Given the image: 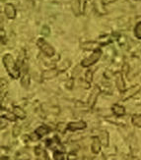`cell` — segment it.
I'll use <instances>...</instances> for the list:
<instances>
[{"label":"cell","mask_w":141,"mask_h":160,"mask_svg":"<svg viewBox=\"0 0 141 160\" xmlns=\"http://www.w3.org/2000/svg\"><path fill=\"white\" fill-rule=\"evenodd\" d=\"M139 90H140V86H134L128 89L124 90V92H122V96H121L122 100H127V99L131 98V97L134 96Z\"/></svg>","instance_id":"277c9868"},{"label":"cell","mask_w":141,"mask_h":160,"mask_svg":"<svg viewBox=\"0 0 141 160\" xmlns=\"http://www.w3.org/2000/svg\"><path fill=\"white\" fill-rule=\"evenodd\" d=\"M101 141L100 138H97V137H93L92 138V144H91V149H92L93 153L95 154H98L99 152L101 150Z\"/></svg>","instance_id":"52a82bcc"},{"label":"cell","mask_w":141,"mask_h":160,"mask_svg":"<svg viewBox=\"0 0 141 160\" xmlns=\"http://www.w3.org/2000/svg\"><path fill=\"white\" fill-rule=\"evenodd\" d=\"M57 130L60 132V133H64L65 130H67V125L65 123H59L57 126Z\"/></svg>","instance_id":"484cf974"},{"label":"cell","mask_w":141,"mask_h":160,"mask_svg":"<svg viewBox=\"0 0 141 160\" xmlns=\"http://www.w3.org/2000/svg\"><path fill=\"white\" fill-rule=\"evenodd\" d=\"M4 117L5 118H7V119H9V120H11V121H15L16 120V116H15V114H12V113H10V112H7V113H5V115H4Z\"/></svg>","instance_id":"83f0119b"},{"label":"cell","mask_w":141,"mask_h":160,"mask_svg":"<svg viewBox=\"0 0 141 160\" xmlns=\"http://www.w3.org/2000/svg\"><path fill=\"white\" fill-rule=\"evenodd\" d=\"M73 82H74V80H73V79H70V80L67 82V83H66V88H69V89H71V88H73Z\"/></svg>","instance_id":"f546056e"},{"label":"cell","mask_w":141,"mask_h":160,"mask_svg":"<svg viewBox=\"0 0 141 160\" xmlns=\"http://www.w3.org/2000/svg\"><path fill=\"white\" fill-rule=\"evenodd\" d=\"M30 81H31V78H30V75L29 74H24V76L21 79V85H22L23 88H27L28 87L30 86Z\"/></svg>","instance_id":"e0dca14e"},{"label":"cell","mask_w":141,"mask_h":160,"mask_svg":"<svg viewBox=\"0 0 141 160\" xmlns=\"http://www.w3.org/2000/svg\"><path fill=\"white\" fill-rule=\"evenodd\" d=\"M6 125H7L6 122L5 121L3 122V118H2V119H1V129H3L4 127H6Z\"/></svg>","instance_id":"836d02e7"},{"label":"cell","mask_w":141,"mask_h":160,"mask_svg":"<svg viewBox=\"0 0 141 160\" xmlns=\"http://www.w3.org/2000/svg\"><path fill=\"white\" fill-rule=\"evenodd\" d=\"M41 33H43L45 37H48L49 33H51V30H49V28L47 26H44L43 29H41Z\"/></svg>","instance_id":"4316f807"},{"label":"cell","mask_w":141,"mask_h":160,"mask_svg":"<svg viewBox=\"0 0 141 160\" xmlns=\"http://www.w3.org/2000/svg\"><path fill=\"white\" fill-rule=\"evenodd\" d=\"M99 44H97L96 42H93V41H89V42H84L83 44H81V47L84 50H96L98 49Z\"/></svg>","instance_id":"5bb4252c"},{"label":"cell","mask_w":141,"mask_h":160,"mask_svg":"<svg viewBox=\"0 0 141 160\" xmlns=\"http://www.w3.org/2000/svg\"><path fill=\"white\" fill-rule=\"evenodd\" d=\"M99 138L102 142V144L104 147L107 148L109 145V133L107 131H101L100 132V135H99Z\"/></svg>","instance_id":"7c38bea8"},{"label":"cell","mask_w":141,"mask_h":160,"mask_svg":"<svg viewBox=\"0 0 141 160\" xmlns=\"http://www.w3.org/2000/svg\"><path fill=\"white\" fill-rule=\"evenodd\" d=\"M13 113L15 114V116L17 118H19V119H25L27 114L25 111L22 109V108H20L18 106H15V107H13Z\"/></svg>","instance_id":"9a60e30c"},{"label":"cell","mask_w":141,"mask_h":160,"mask_svg":"<svg viewBox=\"0 0 141 160\" xmlns=\"http://www.w3.org/2000/svg\"><path fill=\"white\" fill-rule=\"evenodd\" d=\"M3 63H4V66L6 68L7 72H8V74L11 76L12 78H14V79L19 78L20 70H19L18 66L15 64V61H14L12 55L5 54L3 56Z\"/></svg>","instance_id":"6da1fadb"},{"label":"cell","mask_w":141,"mask_h":160,"mask_svg":"<svg viewBox=\"0 0 141 160\" xmlns=\"http://www.w3.org/2000/svg\"><path fill=\"white\" fill-rule=\"evenodd\" d=\"M3 37H5V32H3V29H1V38L3 39Z\"/></svg>","instance_id":"e575fe53"},{"label":"cell","mask_w":141,"mask_h":160,"mask_svg":"<svg viewBox=\"0 0 141 160\" xmlns=\"http://www.w3.org/2000/svg\"><path fill=\"white\" fill-rule=\"evenodd\" d=\"M116 83H117V87L118 90L124 92L125 85H124V81H123L122 73H116Z\"/></svg>","instance_id":"9c48e42d"},{"label":"cell","mask_w":141,"mask_h":160,"mask_svg":"<svg viewBox=\"0 0 141 160\" xmlns=\"http://www.w3.org/2000/svg\"><path fill=\"white\" fill-rule=\"evenodd\" d=\"M85 80H86V82H89V83H90L91 82H92V80H93V72L91 71V70L87 71L86 76H85Z\"/></svg>","instance_id":"cb8c5ba5"},{"label":"cell","mask_w":141,"mask_h":160,"mask_svg":"<svg viewBox=\"0 0 141 160\" xmlns=\"http://www.w3.org/2000/svg\"><path fill=\"white\" fill-rule=\"evenodd\" d=\"M80 70H81V68H79V67H76V69H75V70L73 71V75H74V76H77V75H78V73L80 72Z\"/></svg>","instance_id":"d6a6232c"},{"label":"cell","mask_w":141,"mask_h":160,"mask_svg":"<svg viewBox=\"0 0 141 160\" xmlns=\"http://www.w3.org/2000/svg\"><path fill=\"white\" fill-rule=\"evenodd\" d=\"M18 160H30V155L27 153H22L19 155Z\"/></svg>","instance_id":"f1b7e54d"},{"label":"cell","mask_w":141,"mask_h":160,"mask_svg":"<svg viewBox=\"0 0 141 160\" xmlns=\"http://www.w3.org/2000/svg\"><path fill=\"white\" fill-rule=\"evenodd\" d=\"M58 73H59V70H57V69H49V70H46L43 73V76H41V77L46 80L52 79V78L56 77V76L58 75Z\"/></svg>","instance_id":"30bf717a"},{"label":"cell","mask_w":141,"mask_h":160,"mask_svg":"<svg viewBox=\"0 0 141 160\" xmlns=\"http://www.w3.org/2000/svg\"><path fill=\"white\" fill-rule=\"evenodd\" d=\"M86 128V123L83 121H77V122H70L67 124V130L75 132L78 130H83Z\"/></svg>","instance_id":"8992f818"},{"label":"cell","mask_w":141,"mask_h":160,"mask_svg":"<svg viewBox=\"0 0 141 160\" xmlns=\"http://www.w3.org/2000/svg\"><path fill=\"white\" fill-rule=\"evenodd\" d=\"M111 110H112V112H114V114L118 116V117L123 116L125 114L124 107L122 106V105H118V104H114L112 107H111Z\"/></svg>","instance_id":"8fae6325"},{"label":"cell","mask_w":141,"mask_h":160,"mask_svg":"<svg viewBox=\"0 0 141 160\" xmlns=\"http://www.w3.org/2000/svg\"><path fill=\"white\" fill-rule=\"evenodd\" d=\"M12 134H13V137H15V138L21 134V127L19 126V125H15V126L13 127Z\"/></svg>","instance_id":"44dd1931"},{"label":"cell","mask_w":141,"mask_h":160,"mask_svg":"<svg viewBox=\"0 0 141 160\" xmlns=\"http://www.w3.org/2000/svg\"><path fill=\"white\" fill-rule=\"evenodd\" d=\"M38 46L40 47V49L46 55V56L52 57V55L54 54L53 47L51 44H49V43H47L44 38H40L38 40Z\"/></svg>","instance_id":"3957f363"},{"label":"cell","mask_w":141,"mask_h":160,"mask_svg":"<svg viewBox=\"0 0 141 160\" xmlns=\"http://www.w3.org/2000/svg\"><path fill=\"white\" fill-rule=\"evenodd\" d=\"M132 160H138V159H137V158H136V157H134V158H133V159H132Z\"/></svg>","instance_id":"d590c367"},{"label":"cell","mask_w":141,"mask_h":160,"mask_svg":"<svg viewBox=\"0 0 141 160\" xmlns=\"http://www.w3.org/2000/svg\"><path fill=\"white\" fill-rule=\"evenodd\" d=\"M71 8L74 12L75 15L78 16L80 14V0H72V3H71Z\"/></svg>","instance_id":"2e32d148"},{"label":"cell","mask_w":141,"mask_h":160,"mask_svg":"<svg viewBox=\"0 0 141 160\" xmlns=\"http://www.w3.org/2000/svg\"><path fill=\"white\" fill-rule=\"evenodd\" d=\"M49 131H51V129H49L47 126H46V125H43V126H40L37 130H36V134L41 138V137H44L46 135H47L49 133Z\"/></svg>","instance_id":"4fadbf2b"},{"label":"cell","mask_w":141,"mask_h":160,"mask_svg":"<svg viewBox=\"0 0 141 160\" xmlns=\"http://www.w3.org/2000/svg\"><path fill=\"white\" fill-rule=\"evenodd\" d=\"M70 66V61L69 60H65L64 62H63V64L59 67V72H62V71H65L66 69Z\"/></svg>","instance_id":"603a6c76"},{"label":"cell","mask_w":141,"mask_h":160,"mask_svg":"<svg viewBox=\"0 0 141 160\" xmlns=\"http://www.w3.org/2000/svg\"><path fill=\"white\" fill-rule=\"evenodd\" d=\"M134 33H135V36L137 38L141 39V22H139L136 27H135V29H134Z\"/></svg>","instance_id":"ffe728a7"},{"label":"cell","mask_w":141,"mask_h":160,"mask_svg":"<svg viewBox=\"0 0 141 160\" xmlns=\"http://www.w3.org/2000/svg\"><path fill=\"white\" fill-rule=\"evenodd\" d=\"M131 123L134 125L135 127L141 128V115H133L131 118Z\"/></svg>","instance_id":"ac0fdd59"},{"label":"cell","mask_w":141,"mask_h":160,"mask_svg":"<svg viewBox=\"0 0 141 160\" xmlns=\"http://www.w3.org/2000/svg\"><path fill=\"white\" fill-rule=\"evenodd\" d=\"M100 92H101V89L99 88L98 87H95L93 88V90L91 92V94H90V97H89V100H88V105L90 108H93L94 105L96 104L97 102V98H98V96L99 94H100Z\"/></svg>","instance_id":"5b68a950"},{"label":"cell","mask_w":141,"mask_h":160,"mask_svg":"<svg viewBox=\"0 0 141 160\" xmlns=\"http://www.w3.org/2000/svg\"><path fill=\"white\" fill-rule=\"evenodd\" d=\"M7 82L3 79H1V98L3 97V93L5 94L7 92Z\"/></svg>","instance_id":"7402d4cb"},{"label":"cell","mask_w":141,"mask_h":160,"mask_svg":"<svg viewBox=\"0 0 141 160\" xmlns=\"http://www.w3.org/2000/svg\"><path fill=\"white\" fill-rule=\"evenodd\" d=\"M53 158L54 160H64L65 157H64V154H63L62 151H57L56 150L53 154Z\"/></svg>","instance_id":"d6986e66"},{"label":"cell","mask_w":141,"mask_h":160,"mask_svg":"<svg viewBox=\"0 0 141 160\" xmlns=\"http://www.w3.org/2000/svg\"><path fill=\"white\" fill-rule=\"evenodd\" d=\"M35 152H36V154H37V155H41L44 151H43V149H41L40 147H38L36 149H35Z\"/></svg>","instance_id":"4dcf8cb0"},{"label":"cell","mask_w":141,"mask_h":160,"mask_svg":"<svg viewBox=\"0 0 141 160\" xmlns=\"http://www.w3.org/2000/svg\"><path fill=\"white\" fill-rule=\"evenodd\" d=\"M4 11H5V15L8 19H14L16 17V9H15V7H14V5L10 3L6 4Z\"/></svg>","instance_id":"ba28073f"},{"label":"cell","mask_w":141,"mask_h":160,"mask_svg":"<svg viewBox=\"0 0 141 160\" xmlns=\"http://www.w3.org/2000/svg\"><path fill=\"white\" fill-rule=\"evenodd\" d=\"M101 55H102V51L99 49H96L93 53H92V55L91 56H89V57H87L86 59H84L83 61H82V63H81V65L83 66V67H89V66H91V65H93V64H95L96 62L100 59V57H101Z\"/></svg>","instance_id":"7a4b0ae2"},{"label":"cell","mask_w":141,"mask_h":160,"mask_svg":"<svg viewBox=\"0 0 141 160\" xmlns=\"http://www.w3.org/2000/svg\"><path fill=\"white\" fill-rule=\"evenodd\" d=\"M68 160H76V154L75 153H70L67 157Z\"/></svg>","instance_id":"1f68e13d"},{"label":"cell","mask_w":141,"mask_h":160,"mask_svg":"<svg viewBox=\"0 0 141 160\" xmlns=\"http://www.w3.org/2000/svg\"><path fill=\"white\" fill-rule=\"evenodd\" d=\"M99 42H100L101 44H103V45H106V44H108L110 41H111V39H110V37H103V38H101L100 39L98 40Z\"/></svg>","instance_id":"d4e9b609"}]
</instances>
